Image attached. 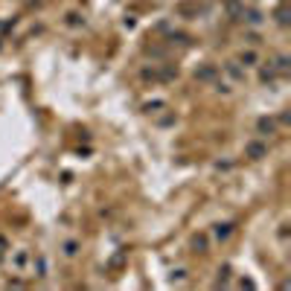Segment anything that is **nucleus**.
<instances>
[{
	"instance_id": "9b49d317",
	"label": "nucleus",
	"mask_w": 291,
	"mask_h": 291,
	"mask_svg": "<svg viewBox=\"0 0 291 291\" xmlns=\"http://www.w3.org/2000/svg\"><path fill=\"white\" fill-rule=\"evenodd\" d=\"M216 73H219V70L213 67V64H204L201 70H195V79H201V81H213V79H216Z\"/></svg>"
},
{
	"instance_id": "f03ea898",
	"label": "nucleus",
	"mask_w": 291,
	"mask_h": 291,
	"mask_svg": "<svg viewBox=\"0 0 291 291\" xmlns=\"http://www.w3.org/2000/svg\"><path fill=\"white\" fill-rule=\"evenodd\" d=\"M233 233H236V224H233V221H216L213 230H210V242L213 244H227L233 239Z\"/></svg>"
},
{
	"instance_id": "9d476101",
	"label": "nucleus",
	"mask_w": 291,
	"mask_h": 291,
	"mask_svg": "<svg viewBox=\"0 0 291 291\" xmlns=\"http://www.w3.org/2000/svg\"><path fill=\"white\" fill-rule=\"evenodd\" d=\"M224 73H227L233 81H244V67L236 64V61H227V64H224Z\"/></svg>"
},
{
	"instance_id": "6ab92c4d",
	"label": "nucleus",
	"mask_w": 291,
	"mask_h": 291,
	"mask_svg": "<svg viewBox=\"0 0 291 291\" xmlns=\"http://www.w3.org/2000/svg\"><path fill=\"white\" fill-rule=\"evenodd\" d=\"M0 47H3V44H0Z\"/></svg>"
},
{
	"instance_id": "0eeeda50",
	"label": "nucleus",
	"mask_w": 291,
	"mask_h": 291,
	"mask_svg": "<svg viewBox=\"0 0 291 291\" xmlns=\"http://www.w3.org/2000/svg\"><path fill=\"white\" fill-rule=\"evenodd\" d=\"M277 131V119L274 116H259V122H256V134L259 137H271Z\"/></svg>"
},
{
	"instance_id": "1a4fd4ad",
	"label": "nucleus",
	"mask_w": 291,
	"mask_h": 291,
	"mask_svg": "<svg viewBox=\"0 0 291 291\" xmlns=\"http://www.w3.org/2000/svg\"><path fill=\"white\" fill-rule=\"evenodd\" d=\"M239 21H244L247 26H259V23H262V12H259V9H247V6H244Z\"/></svg>"
},
{
	"instance_id": "dca6fc26",
	"label": "nucleus",
	"mask_w": 291,
	"mask_h": 291,
	"mask_svg": "<svg viewBox=\"0 0 291 291\" xmlns=\"http://www.w3.org/2000/svg\"><path fill=\"white\" fill-rule=\"evenodd\" d=\"M274 18H277V23H279V26H285V23H288V12H285V6H279Z\"/></svg>"
},
{
	"instance_id": "4468645a",
	"label": "nucleus",
	"mask_w": 291,
	"mask_h": 291,
	"mask_svg": "<svg viewBox=\"0 0 291 291\" xmlns=\"http://www.w3.org/2000/svg\"><path fill=\"white\" fill-rule=\"evenodd\" d=\"M64 23H67V26H81V23H85V18H81L79 12H70L67 21H64Z\"/></svg>"
},
{
	"instance_id": "423d86ee",
	"label": "nucleus",
	"mask_w": 291,
	"mask_h": 291,
	"mask_svg": "<svg viewBox=\"0 0 291 291\" xmlns=\"http://www.w3.org/2000/svg\"><path fill=\"white\" fill-rule=\"evenodd\" d=\"M29 268H32L35 277H47V274H50V262H47L44 254H32V259H29Z\"/></svg>"
},
{
	"instance_id": "f8f14e48",
	"label": "nucleus",
	"mask_w": 291,
	"mask_h": 291,
	"mask_svg": "<svg viewBox=\"0 0 291 291\" xmlns=\"http://www.w3.org/2000/svg\"><path fill=\"white\" fill-rule=\"evenodd\" d=\"M288 219L285 221H279V227H277V239H279V244H282V247H288Z\"/></svg>"
},
{
	"instance_id": "20e7f679",
	"label": "nucleus",
	"mask_w": 291,
	"mask_h": 291,
	"mask_svg": "<svg viewBox=\"0 0 291 291\" xmlns=\"http://www.w3.org/2000/svg\"><path fill=\"white\" fill-rule=\"evenodd\" d=\"M58 251H61V256H64L67 262H73V259L79 256V251H81V242H79V239H76V236H67L64 242L58 244Z\"/></svg>"
},
{
	"instance_id": "2eb2a0df",
	"label": "nucleus",
	"mask_w": 291,
	"mask_h": 291,
	"mask_svg": "<svg viewBox=\"0 0 291 291\" xmlns=\"http://www.w3.org/2000/svg\"><path fill=\"white\" fill-rule=\"evenodd\" d=\"M172 282H178V285H186V271H184V268L172 271Z\"/></svg>"
},
{
	"instance_id": "6e6552de",
	"label": "nucleus",
	"mask_w": 291,
	"mask_h": 291,
	"mask_svg": "<svg viewBox=\"0 0 291 291\" xmlns=\"http://www.w3.org/2000/svg\"><path fill=\"white\" fill-rule=\"evenodd\" d=\"M210 233H195L192 239H189V247L195 251V254H207V247H210Z\"/></svg>"
},
{
	"instance_id": "f3484780",
	"label": "nucleus",
	"mask_w": 291,
	"mask_h": 291,
	"mask_svg": "<svg viewBox=\"0 0 291 291\" xmlns=\"http://www.w3.org/2000/svg\"><path fill=\"white\" fill-rule=\"evenodd\" d=\"M236 285H239V288H256V282H254V279H239Z\"/></svg>"
},
{
	"instance_id": "39448f33",
	"label": "nucleus",
	"mask_w": 291,
	"mask_h": 291,
	"mask_svg": "<svg viewBox=\"0 0 291 291\" xmlns=\"http://www.w3.org/2000/svg\"><path fill=\"white\" fill-rule=\"evenodd\" d=\"M236 64H242V67H256V64H259V50H256V47H244V50H239Z\"/></svg>"
},
{
	"instance_id": "ddd939ff",
	"label": "nucleus",
	"mask_w": 291,
	"mask_h": 291,
	"mask_svg": "<svg viewBox=\"0 0 291 291\" xmlns=\"http://www.w3.org/2000/svg\"><path fill=\"white\" fill-rule=\"evenodd\" d=\"M143 108H146L149 114H157V108H166V102H163V99H151V102H146Z\"/></svg>"
},
{
	"instance_id": "f257e3e1",
	"label": "nucleus",
	"mask_w": 291,
	"mask_h": 291,
	"mask_svg": "<svg viewBox=\"0 0 291 291\" xmlns=\"http://www.w3.org/2000/svg\"><path fill=\"white\" fill-rule=\"evenodd\" d=\"M29 259H32L29 247H9V251H6V268L15 271V274H23V271L29 268Z\"/></svg>"
},
{
	"instance_id": "a211bd4d",
	"label": "nucleus",
	"mask_w": 291,
	"mask_h": 291,
	"mask_svg": "<svg viewBox=\"0 0 291 291\" xmlns=\"http://www.w3.org/2000/svg\"><path fill=\"white\" fill-rule=\"evenodd\" d=\"M9 251V242H6V236H0V254H6Z\"/></svg>"
},
{
	"instance_id": "7ed1b4c3",
	"label": "nucleus",
	"mask_w": 291,
	"mask_h": 291,
	"mask_svg": "<svg viewBox=\"0 0 291 291\" xmlns=\"http://www.w3.org/2000/svg\"><path fill=\"white\" fill-rule=\"evenodd\" d=\"M265 154H268L265 137H256V140H247V143H244V157H251V160H259V157H265Z\"/></svg>"
}]
</instances>
